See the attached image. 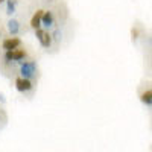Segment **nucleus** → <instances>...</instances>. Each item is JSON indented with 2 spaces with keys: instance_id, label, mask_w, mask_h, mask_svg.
Masks as SVG:
<instances>
[{
  "instance_id": "nucleus-1",
  "label": "nucleus",
  "mask_w": 152,
  "mask_h": 152,
  "mask_svg": "<svg viewBox=\"0 0 152 152\" xmlns=\"http://www.w3.org/2000/svg\"><path fill=\"white\" fill-rule=\"evenodd\" d=\"M20 76L28 79H34L37 76V62L29 59V61H21L20 62Z\"/></svg>"
},
{
  "instance_id": "nucleus-2",
  "label": "nucleus",
  "mask_w": 152,
  "mask_h": 152,
  "mask_svg": "<svg viewBox=\"0 0 152 152\" xmlns=\"http://www.w3.org/2000/svg\"><path fill=\"white\" fill-rule=\"evenodd\" d=\"M35 37L38 43H40L44 49H49L53 43V38H52V34H49L44 28H40V29H35Z\"/></svg>"
},
{
  "instance_id": "nucleus-3",
  "label": "nucleus",
  "mask_w": 152,
  "mask_h": 152,
  "mask_svg": "<svg viewBox=\"0 0 152 152\" xmlns=\"http://www.w3.org/2000/svg\"><path fill=\"white\" fill-rule=\"evenodd\" d=\"M14 84H15V90L20 91V93H29L32 88H34V82H32V79L23 78V76H18Z\"/></svg>"
},
{
  "instance_id": "nucleus-4",
  "label": "nucleus",
  "mask_w": 152,
  "mask_h": 152,
  "mask_svg": "<svg viewBox=\"0 0 152 152\" xmlns=\"http://www.w3.org/2000/svg\"><path fill=\"white\" fill-rule=\"evenodd\" d=\"M5 61L8 62H21L24 58H26V52L23 49H15V50H8L5 52Z\"/></svg>"
},
{
  "instance_id": "nucleus-5",
  "label": "nucleus",
  "mask_w": 152,
  "mask_h": 152,
  "mask_svg": "<svg viewBox=\"0 0 152 152\" xmlns=\"http://www.w3.org/2000/svg\"><path fill=\"white\" fill-rule=\"evenodd\" d=\"M20 44H21V40L17 37H9V38H5L2 41V49L5 52L8 50H15V49H20Z\"/></svg>"
},
{
  "instance_id": "nucleus-6",
  "label": "nucleus",
  "mask_w": 152,
  "mask_h": 152,
  "mask_svg": "<svg viewBox=\"0 0 152 152\" xmlns=\"http://www.w3.org/2000/svg\"><path fill=\"white\" fill-rule=\"evenodd\" d=\"M43 14H44V11L43 9H38V11H35L34 12V15H32V18H31V28L35 31V29H40V28H43L41 26V20H43Z\"/></svg>"
},
{
  "instance_id": "nucleus-7",
  "label": "nucleus",
  "mask_w": 152,
  "mask_h": 152,
  "mask_svg": "<svg viewBox=\"0 0 152 152\" xmlns=\"http://www.w3.org/2000/svg\"><path fill=\"white\" fill-rule=\"evenodd\" d=\"M55 24V17H53V12L52 11H44L43 14V20H41V26L44 29H50Z\"/></svg>"
},
{
  "instance_id": "nucleus-8",
  "label": "nucleus",
  "mask_w": 152,
  "mask_h": 152,
  "mask_svg": "<svg viewBox=\"0 0 152 152\" xmlns=\"http://www.w3.org/2000/svg\"><path fill=\"white\" fill-rule=\"evenodd\" d=\"M6 26H8V32H9L11 37H15V35L20 34V23H18V20H15V18H9Z\"/></svg>"
},
{
  "instance_id": "nucleus-9",
  "label": "nucleus",
  "mask_w": 152,
  "mask_h": 152,
  "mask_svg": "<svg viewBox=\"0 0 152 152\" xmlns=\"http://www.w3.org/2000/svg\"><path fill=\"white\" fill-rule=\"evenodd\" d=\"M140 100L142 104L146 107H152V88H148L140 94Z\"/></svg>"
},
{
  "instance_id": "nucleus-10",
  "label": "nucleus",
  "mask_w": 152,
  "mask_h": 152,
  "mask_svg": "<svg viewBox=\"0 0 152 152\" xmlns=\"http://www.w3.org/2000/svg\"><path fill=\"white\" fill-rule=\"evenodd\" d=\"M17 8V0H6V14L12 15Z\"/></svg>"
},
{
  "instance_id": "nucleus-11",
  "label": "nucleus",
  "mask_w": 152,
  "mask_h": 152,
  "mask_svg": "<svg viewBox=\"0 0 152 152\" xmlns=\"http://www.w3.org/2000/svg\"><path fill=\"white\" fill-rule=\"evenodd\" d=\"M52 38H53L55 43H59V41L62 40V32H61L59 29H55V31L52 32Z\"/></svg>"
},
{
  "instance_id": "nucleus-12",
  "label": "nucleus",
  "mask_w": 152,
  "mask_h": 152,
  "mask_svg": "<svg viewBox=\"0 0 152 152\" xmlns=\"http://www.w3.org/2000/svg\"><path fill=\"white\" fill-rule=\"evenodd\" d=\"M131 38H132V41H137L138 40V29L137 28H132L131 29Z\"/></svg>"
},
{
  "instance_id": "nucleus-13",
  "label": "nucleus",
  "mask_w": 152,
  "mask_h": 152,
  "mask_svg": "<svg viewBox=\"0 0 152 152\" xmlns=\"http://www.w3.org/2000/svg\"><path fill=\"white\" fill-rule=\"evenodd\" d=\"M0 102H2V104H5V102H6V99H5V96H3L2 93H0Z\"/></svg>"
},
{
  "instance_id": "nucleus-14",
  "label": "nucleus",
  "mask_w": 152,
  "mask_h": 152,
  "mask_svg": "<svg viewBox=\"0 0 152 152\" xmlns=\"http://www.w3.org/2000/svg\"><path fill=\"white\" fill-rule=\"evenodd\" d=\"M151 44H152V35H151Z\"/></svg>"
},
{
  "instance_id": "nucleus-15",
  "label": "nucleus",
  "mask_w": 152,
  "mask_h": 152,
  "mask_svg": "<svg viewBox=\"0 0 152 152\" xmlns=\"http://www.w3.org/2000/svg\"><path fill=\"white\" fill-rule=\"evenodd\" d=\"M0 3H3V2H2V0H0Z\"/></svg>"
},
{
  "instance_id": "nucleus-16",
  "label": "nucleus",
  "mask_w": 152,
  "mask_h": 152,
  "mask_svg": "<svg viewBox=\"0 0 152 152\" xmlns=\"http://www.w3.org/2000/svg\"><path fill=\"white\" fill-rule=\"evenodd\" d=\"M2 2H6V0H2Z\"/></svg>"
},
{
  "instance_id": "nucleus-17",
  "label": "nucleus",
  "mask_w": 152,
  "mask_h": 152,
  "mask_svg": "<svg viewBox=\"0 0 152 152\" xmlns=\"http://www.w3.org/2000/svg\"><path fill=\"white\" fill-rule=\"evenodd\" d=\"M0 37H2V35H0Z\"/></svg>"
}]
</instances>
